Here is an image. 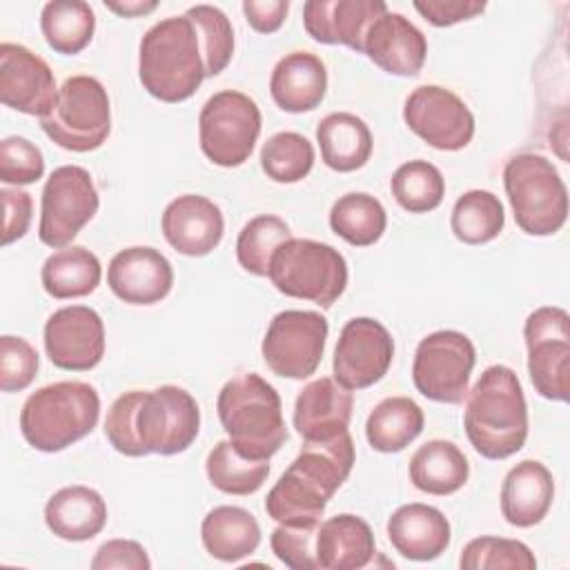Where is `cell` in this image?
I'll use <instances>...</instances> for the list:
<instances>
[{
  "label": "cell",
  "instance_id": "obj_22",
  "mask_svg": "<svg viewBox=\"0 0 570 570\" xmlns=\"http://www.w3.org/2000/svg\"><path fill=\"white\" fill-rule=\"evenodd\" d=\"M363 53L385 73L416 76L428 56V40L405 16L385 11L370 24L363 38Z\"/></svg>",
  "mask_w": 570,
  "mask_h": 570
},
{
  "label": "cell",
  "instance_id": "obj_33",
  "mask_svg": "<svg viewBox=\"0 0 570 570\" xmlns=\"http://www.w3.org/2000/svg\"><path fill=\"white\" fill-rule=\"evenodd\" d=\"M425 425L423 410L410 396L383 399L365 421V436L376 452H401L405 450Z\"/></svg>",
  "mask_w": 570,
  "mask_h": 570
},
{
  "label": "cell",
  "instance_id": "obj_43",
  "mask_svg": "<svg viewBox=\"0 0 570 570\" xmlns=\"http://www.w3.org/2000/svg\"><path fill=\"white\" fill-rule=\"evenodd\" d=\"M45 174L42 151L22 136H7L0 142V180L9 185H31Z\"/></svg>",
  "mask_w": 570,
  "mask_h": 570
},
{
  "label": "cell",
  "instance_id": "obj_24",
  "mask_svg": "<svg viewBox=\"0 0 570 570\" xmlns=\"http://www.w3.org/2000/svg\"><path fill=\"white\" fill-rule=\"evenodd\" d=\"M392 548L410 561H432L441 557L452 539L445 514L428 503H405L387 519Z\"/></svg>",
  "mask_w": 570,
  "mask_h": 570
},
{
  "label": "cell",
  "instance_id": "obj_21",
  "mask_svg": "<svg viewBox=\"0 0 570 570\" xmlns=\"http://www.w3.org/2000/svg\"><path fill=\"white\" fill-rule=\"evenodd\" d=\"M385 11L383 0H309L303 4V24L316 42L345 45L363 53L370 24Z\"/></svg>",
  "mask_w": 570,
  "mask_h": 570
},
{
  "label": "cell",
  "instance_id": "obj_48",
  "mask_svg": "<svg viewBox=\"0 0 570 570\" xmlns=\"http://www.w3.org/2000/svg\"><path fill=\"white\" fill-rule=\"evenodd\" d=\"M4 205V225H2V245H11L13 240L22 238L31 225V194L22 189L4 187L0 191Z\"/></svg>",
  "mask_w": 570,
  "mask_h": 570
},
{
  "label": "cell",
  "instance_id": "obj_35",
  "mask_svg": "<svg viewBox=\"0 0 570 570\" xmlns=\"http://www.w3.org/2000/svg\"><path fill=\"white\" fill-rule=\"evenodd\" d=\"M330 227L336 236L354 247L374 245L385 227L387 214L379 198L365 191H350L334 200L330 209Z\"/></svg>",
  "mask_w": 570,
  "mask_h": 570
},
{
  "label": "cell",
  "instance_id": "obj_11",
  "mask_svg": "<svg viewBox=\"0 0 570 570\" xmlns=\"http://www.w3.org/2000/svg\"><path fill=\"white\" fill-rule=\"evenodd\" d=\"M474 363L476 350L463 332H432L425 338H421L414 352V387L430 401L456 405L468 394V383Z\"/></svg>",
  "mask_w": 570,
  "mask_h": 570
},
{
  "label": "cell",
  "instance_id": "obj_1",
  "mask_svg": "<svg viewBox=\"0 0 570 570\" xmlns=\"http://www.w3.org/2000/svg\"><path fill=\"white\" fill-rule=\"evenodd\" d=\"M200 410L178 385L120 394L105 419V436L125 456L185 452L198 436Z\"/></svg>",
  "mask_w": 570,
  "mask_h": 570
},
{
  "label": "cell",
  "instance_id": "obj_31",
  "mask_svg": "<svg viewBox=\"0 0 570 570\" xmlns=\"http://www.w3.org/2000/svg\"><path fill=\"white\" fill-rule=\"evenodd\" d=\"M407 474L416 490L434 497H445L468 483L470 463L459 445H454L452 441L432 439L412 454Z\"/></svg>",
  "mask_w": 570,
  "mask_h": 570
},
{
  "label": "cell",
  "instance_id": "obj_3",
  "mask_svg": "<svg viewBox=\"0 0 570 570\" xmlns=\"http://www.w3.org/2000/svg\"><path fill=\"white\" fill-rule=\"evenodd\" d=\"M465 396L463 428L470 445L492 461L517 454L528 439V405L514 370L485 367Z\"/></svg>",
  "mask_w": 570,
  "mask_h": 570
},
{
  "label": "cell",
  "instance_id": "obj_37",
  "mask_svg": "<svg viewBox=\"0 0 570 570\" xmlns=\"http://www.w3.org/2000/svg\"><path fill=\"white\" fill-rule=\"evenodd\" d=\"M205 472L209 483L225 492L236 497H247L261 490V485L267 481L269 474V461H254L243 456L232 443L218 441L205 461Z\"/></svg>",
  "mask_w": 570,
  "mask_h": 570
},
{
  "label": "cell",
  "instance_id": "obj_13",
  "mask_svg": "<svg viewBox=\"0 0 570 570\" xmlns=\"http://www.w3.org/2000/svg\"><path fill=\"white\" fill-rule=\"evenodd\" d=\"M327 332L330 327L323 314L285 309L269 321L261 354L276 376L307 379L321 365Z\"/></svg>",
  "mask_w": 570,
  "mask_h": 570
},
{
  "label": "cell",
  "instance_id": "obj_46",
  "mask_svg": "<svg viewBox=\"0 0 570 570\" xmlns=\"http://www.w3.org/2000/svg\"><path fill=\"white\" fill-rule=\"evenodd\" d=\"M94 570H149L151 561L147 557V550L131 539H111L105 541L98 550L96 557L91 559Z\"/></svg>",
  "mask_w": 570,
  "mask_h": 570
},
{
  "label": "cell",
  "instance_id": "obj_45",
  "mask_svg": "<svg viewBox=\"0 0 570 570\" xmlns=\"http://www.w3.org/2000/svg\"><path fill=\"white\" fill-rule=\"evenodd\" d=\"M38 352L36 347L20 338L4 334L0 338V390L20 392L31 385L38 372Z\"/></svg>",
  "mask_w": 570,
  "mask_h": 570
},
{
  "label": "cell",
  "instance_id": "obj_15",
  "mask_svg": "<svg viewBox=\"0 0 570 570\" xmlns=\"http://www.w3.org/2000/svg\"><path fill=\"white\" fill-rule=\"evenodd\" d=\"M403 120L423 142L441 151H459L474 136V116L468 105L441 85L416 87L403 105Z\"/></svg>",
  "mask_w": 570,
  "mask_h": 570
},
{
  "label": "cell",
  "instance_id": "obj_39",
  "mask_svg": "<svg viewBox=\"0 0 570 570\" xmlns=\"http://www.w3.org/2000/svg\"><path fill=\"white\" fill-rule=\"evenodd\" d=\"M289 238L292 232L283 218L274 214L254 216L245 223L236 238V258L245 272L254 276H267L274 252Z\"/></svg>",
  "mask_w": 570,
  "mask_h": 570
},
{
  "label": "cell",
  "instance_id": "obj_7",
  "mask_svg": "<svg viewBox=\"0 0 570 570\" xmlns=\"http://www.w3.org/2000/svg\"><path fill=\"white\" fill-rule=\"evenodd\" d=\"M503 187L521 232L557 234L568 218V189L557 167L539 154H519L503 169Z\"/></svg>",
  "mask_w": 570,
  "mask_h": 570
},
{
  "label": "cell",
  "instance_id": "obj_47",
  "mask_svg": "<svg viewBox=\"0 0 570 570\" xmlns=\"http://www.w3.org/2000/svg\"><path fill=\"white\" fill-rule=\"evenodd\" d=\"M414 9L434 27H452L483 13L485 2L479 0H414Z\"/></svg>",
  "mask_w": 570,
  "mask_h": 570
},
{
  "label": "cell",
  "instance_id": "obj_18",
  "mask_svg": "<svg viewBox=\"0 0 570 570\" xmlns=\"http://www.w3.org/2000/svg\"><path fill=\"white\" fill-rule=\"evenodd\" d=\"M0 100L4 107L27 116H47L56 100L58 87L51 67L31 49L0 45Z\"/></svg>",
  "mask_w": 570,
  "mask_h": 570
},
{
  "label": "cell",
  "instance_id": "obj_20",
  "mask_svg": "<svg viewBox=\"0 0 570 570\" xmlns=\"http://www.w3.org/2000/svg\"><path fill=\"white\" fill-rule=\"evenodd\" d=\"M165 240L183 256H207L218 247L225 232V218L218 205L200 194L174 198L160 218Z\"/></svg>",
  "mask_w": 570,
  "mask_h": 570
},
{
  "label": "cell",
  "instance_id": "obj_19",
  "mask_svg": "<svg viewBox=\"0 0 570 570\" xmlns=\"http://www.w3.org/2000/svg\"><path fill=\"white\" fill-rule=\"evenodd\" d=\"M107 285L125 303L154 305L171 292L174 269L154 247H127L109 261Z\"/></svg>",
  "mask_w": 570,
  "mask_h": 570
},
{
  "label": "cell",
  "instance_id": "obj_25",
  "mask_svg": "<svg viewBox=\"0 0 570 570\" xmlns=\"http://www.w3.org/2000/svg\"><path fill=\"white\" fill-rule=\"evenodd\" d=\"M554 499L552 472L534 459L510 468L501 485V514L514 528H532L543 521Z\"/></svg>",
  "mask_w": 570,
  "mask_h": 570
},
{
  "label": "cell",
  "instance_id": "obj_26",
  "mask_svg": "<svg viewBox=\"0 0 570 570\" xmlns=\"http://www.w3.org/2000/svg\"><path fill=\"white\" fill-rule=\"evenodd\" d=\"M327 91V69L316 53H285L272 69V100L289 114L312 111L321 105Z\"/></svg>",
  "mask_w": 570,
  "mask_h": 570
},
{
  "label": "cell",
  "instance_id": "obj_30",
  "mask_svg": "<svg viewBox=\"0 0 570 570\" xmlns=\"http://www.w3.org/2000/svg\"><path fill=\"white\" fill-rule=\"evenodd\" d=\"M323 163L341 174L361 169L372 156L370 127L350 111L327 114L316 127Z\"/></svg>",
  "mask_w": 570,
  "mask_h": 570
},
{
  "label": "cell",
  "instance_id": "obj_14",
  "mask_svg": "<svg viewBox=\"0 0 570 570\" xmlns=\"http://www.w3.org/2000/svg\"><path fill=\"white\" fill-rule=\"evenodd\" d=\"M528 374L534 390L550 401H568L570 374V316L563 307L534 309L523 325Z\"/></svg>",
  "mask_w": 570,
  "mask_h": 570
},
{
  "label": "cell",
  "instance_id": "obj_29",
  "mask_svg": "<svg viewBox=\"0 0 570 570\" xmlns=\"http://www.w3.org/2000/svg\"><path fill=\"white\" fill-rule=\"evenodd\" d=\"M200 541L214 559L236 563L256 552L261 543V525L245 508L218 505L203 519Z\"/></svg>",
  "mask_w": 570,
  "mask_h": 570
},
{
  "label": "cell",
  "instance_id": "obj_9",
  "mask_svg": "<svg viewBox=\"0 0 570 570\" xmlns=\"http://www.w3.org/2000/svg\"><path fill=\"white\" fill-rule=\"evenodd\" d=\"M42 131L62 149L94 151L111 131L107 89L91 76H71L58 89L53 109L40 118Z\"/></svg>",
  "mask_w": 570,
  "mask_h": 570
},
{
  "label": "cell",
  "instance_id": "obj_50",
  "mask_svg": "<svg viewBox=\"0 0 570 570\" xmlns=\"http://www.w3.org/2000/svg\"><path fill=\"white\" fill-rule=\"evenodd\" d=\"M105 7L118 16L138 18V16L151 13L158 7V2L156 0H131V2H105Z\"/></svg>",
  "mask_w": 570,
  "mask_h": 570
},
{
  "label": "cell",
  "instance_id": "obj_6",
  "mask_svg": "<svg viewBox=\"0 0 570 570\" xmlns=\"http://www.w3.org/2000/svg\"><path fill=\"white\" fill-rule=\"evenodd\" d=\"M100 416V396L85 381L49 383L27 396L20 432L40 452H60L87 436Z\"/></svg>",
  "mask_w": 570,
  "mask_h": 570
},
{
  "label": "cell",
  "instance_id": "obj_2",
  "mask_svg": "<svg viewBox=\"0 0 570 570\" xmlns=\"http://www.w3.org/2000/svg\"><path fill=\"white\" fill-rule=\"evenodd\" d=\"M354 465L350 432L334 439L305 441L296 459L267 492L265 512L285 525L318 523L334 492Z\"/></svg>",
  "mask_w": 570,
  "mask_h": 570
},
{
  "label": "cell",
  "instance_id": "obj_41",
  "mask_svg": "<svg viewBox=\"0 0 570 570\" xmlns=\"http://www.w3.org/2000/svg\"><path fill=\"white\" fill-rule=\"evenodd\" d=\"M459 566L461 570H534L537 559L523 541L476 537L461 550Z\"/></svg>",
  "mask_w": 570,
  "mask_h": 570
},
{
  "label": "cell",
  "instance_id": "obj_44",
  "mask_svg": "<svg viewBox=\"0 0 570 570\" xmlns=\"http://www.w3.org/2000/svg\"><path fill=\"white\" fill-rule=\"evenodd\" d=\"M318 523H309V525L281 523L269 537V546L276 559L292 570H318L316 548H314Z\"/></svg>",
  "mask_w": 570,
  "mask_h": 570
},
{
  "label": "cell",
  "instance_id": "obj_23",
  "mask_svg": "<svg viewBox=\"0 0 570 570\" xmlns=\"http://www.w3.org/2000/svg\"><path fill=\"white\" fill-rule=\"evenodd\" d=\"M354 396L336 379L321 376L307 383L294 403V428L305 441L334 439L347 432Z\"/></svg>",
  "mask_w": 570,
  "mask_h": 570
},
{
  "label": "cell",
  "instance_id": "obj_12",
  "mask_svg": "<svg viewBox=\"0 0 570 570\" xmlns=\"http://www.w3.org/2000/svg\"><path fill=\"white\" fill-rule=\"evenodd\" d=\"M98 205V189L85 167L62 165L53 169L42 187L38 238L47 247H67L96 216Z\"/></svg>",
  "mask_w": 570,
  "mask_h": 570
},
{
  "label": "cell",
  "instance_id": "obj_8",
  "mask_svg": "<svg viewBox=\"0 0 570 570\" xmlns=\"http://www.w3.org/2000/svg\"><path fill=\"white\" fill-rule=\"evenodd\" d=\"M267 276L285 296L332 307L347 287V263L327 243L289 238L274 252Z\"/></svg>",
  "mask_w": 570,
  "mask_h": 570
},
{
  "label": "cell",
  "instance_id": "obj_32",
  "mask_svg": "<svg viewBox=\"0 0 570 570\" xmlns=\"http://www.w3.org/2000/svg\"><path fill=\"white\" fill-rule=\"evenodd\" d=\"M100 278L102 267L98 256L82 245H67L53 252L40 269L45 292L58 301L91 294L100 285Z\"/></svg>",
  "mask_w": 570,
  "mask_h": 570
},
{
  "label": "cell",
  "instance_id": "obj_34",
  "mask_svg": "<svg viewBox=\"0 0 570 570\" xmlns=\"http://www.w3.org/2000/svg\"><path fill=\"white\" fill-rule=\"evenodd\" d=\"M40 29L56 53L73 56L91 42L96 16L82 0H53L42 7Z\"/></svg>",
  "mask_w": 570,
  "mask_h": 570
},
{
  "label": "cell",
  "instance_id": "obj_49",
  "mask_svg": "<svg viewBox=\"0 0 570 570\" xmlns=\"http://www.w3.org/2000/svg\"><path fill=\"white\" fill-rule=\"evenodd\" d=\"M289 11L287 0H245L243 13L249 27L258 33H274L285 22Z\"/></svg>",
  "mask_w": 570,
  "mask_h": 570
},
{
  "label": "cell",
  "instance_id": "obj_4",
  "mask_svg": "<svg viewBox=\"0 0 570 570\" xmlns=\"http://www.w3.org/2000/svg\"><path fill=\"white\" fill-rule=\"evenodd\" d=\"M138 78L145 91L163 102H183L203 85L207 78L203 42L185 13L147 29L138 49Z\"/></svg>",
  "mask_w": 570,
  "mask_h": 570
},
{
  "label": "cell",
  "instance_id": "obj_38",
  "mask_svg": "<svg viewBox=\"0 0 570 570\" xmlns=\"http://www.w3.org/2000/svg\"><path fill=\"white\" fill-rule=\"evenodd\" d=\"M394 200L410 214H425L441 205L445 180L439 167L428 160H407L390 178Z\"/></svg>",
  "mask_w": 570,
  "mask_h": 570
},
{
  "label": "cell",
  "instance_id": "obj_28",
  "mask_svg": "<svg viewBox=\"0 0 570 570\" xmlns=\"http://www.w3.org/2000/svg\"><path fill=\"white\" fill-rule=\"evenodd\" d=\"M45 523L58 539L87 541L105 528L107 503L94 488L67 485L49 497Z\"/></svg>",
  "mask_w": 570,
  "mask_h": 570
},
{
  "label": "cell",
  "instance_id": "obj_36",
  "mask_svg": "<svg viewBox=\"0 0 570 570\" xmlns=\"http://www.w3.org/2000/svg\"><path fill=\"white\" fill-rule=\"evenodd\" d=\"M505 225V212L488 189H470L456 198L450 216L452 234L465 245H483L494 240Z\"/></svg>",
  "mask_w": 570,
  "mask_h": 570
},
{
  "label": "cell",
  "instance_id": "obj_27",
  "mask_svg": "<svg viewBox=\"0 0 570 570\" xmlns=\"http://www.w3.org/2000/svg\"><path fill=\"white\" fill-rule=\"evenodd\" d=\"M314 548L318 568L358 570L372 561L376 541L365 519L356 514H336L318 523Z\"/></svg>",
  "mask_w": 570,
  "mask_h": 570
},
{
  "label": "cell",
  "instance_id": "obj_10",
  "mask_svg": "<svg viewBox=\"0 0 570 570\" xmlns=\"http://www.w3.org/2000/svg\"><path fill=\"white\" fill-rule=\"evenodd\" d=\"M261 134V109L243 91L223 89L207 98L198 116L203 154L218 167L243 165Z\"/></svg>",
  "mask_w": 570,
  "mask_h": 570
},
{
  "label": "cell",
  "instance_id": "obj_5",
  "mask_svg": "<svg viewBox=\"0 0 570 570\" xmlns=\"http://www.w3.org/2000/svg\"><path fill=\"white\" fill-rule=\"evenodd\" d=\"M216 410L229 443L247 459L269 461L287 439L281 396L254 372L229 379L218 392Z\"/></svg>",
  "mask_w": 570,
  "mask_h": 570
},
{
  "label": "cell",
  "instance_id": "obj_16",
  "mask_svg": "<svg viewBox=\"0 0 570 570\" xmlns=\"http://www.w3.org/2000/svg\"><path fill=\"white\" fill-rule=\"evenodd\" d=\"M394 358V341L385 325L370 316L343 325L334 347V379L347 390H365L379 383Z\"/></svg>",
  "mask_w": 570,
  "mask_h": 570
},
{
  "label": "cell",
  "instance_id": "obj_42",
  "mask_svg": "<svg viewBox=\"0 0 570 570\" xmlns=\"http://www.w3.org/2000/svg\"><path fill=\"white\" fill-rule=\"evenodd\" d=\"M185 16L198 29L207 78L218 76L234 56V29L229 18L214 4H194L185 11Z\"/></svg>",
  "mask_w": 570,
  "mask_h": 570
},
{
  "label": "cell",
  "instance_id": "obj_17",
  "mask_svg": "<svg viewBox=\"0 0 570 570\" xmlns=\"http://www.w3.org/2000/svg\"><path fill=\"white\" fill-rule=\"evenodd\" d=\"M45 352L49 361L69 372L94 370L105 354V325L96 309L67 305L45 323Z\"/></svg>",
  "mask_w": 570,
  "mask_h": 570
},
{
  "label": "cell",
  "instance_id": "obj_40",
  "mask_svg": "<svg viewBox=\"0 0 570 570\" xmlns=\"http://www.w3.org/2000/svg\"><path fill=\"white\" fill-rule=\"evenodd\" d=\"M261 167L274 183H298L314 167V147L303 134L278 131L263 145Z\"/></svg>",
  "mask_w": 570,
  "mask_h": 570
}]
</instances>
